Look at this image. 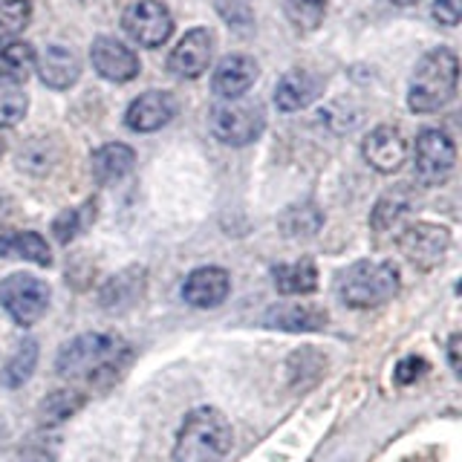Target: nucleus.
I'll use <instances>...</instances> for the list:
<instances>
[{
    "label": "nucleus",
    "mask_w": 462,
    "mask_h": 462,
    "mask_svg": "<svg viewBox=\"0 0 462 462\" xmlns=\"http://www.w3.org/2000/svg\"><path fill=\"white\" fill-rule=\"evenodd\" d=\"M459 61L448 47H437L419 58L408 87V107L419 116L448 107L457 96Z\"/></svg>",
    "instance_id": "obj_1"
},
{
    "label": "nucleus",
    "mask_w": 462,
    "mask_h": 462,
    "mask_svg": "<svg viewBox=\"0 0 462 462\" xmlns=\"http://www.w3.org/2000/svg\"><path fill=\"white\" fill-rule=\"evenodd\" d=\"M235 442V430L226 413L217 408H197L185 416V422L173 442V462H223Z\"/></svg>",
    "instance_id": "obj_2"
},
{
    "label": "nucleus",
    "mask_w": 462,
    "mask_h": 462,
    "mask_svg": "<svg viewBox=\"0 0 462 462\" xmlns=\"http://www.w3.org/2000/svg\"><path fill=\"white\" fill-rule=\"evenodd\" d=\"M130 350L116 338L105 336V332H84L72 341L61 344V350L55 356V370L58 375L67 379H101V375L119 373V361Z\"/></svg>",
    "instance_id": "obj_3"
},
{
    "label": "nucleus",
    "mask_w": 462,
    "mask_h": 462,
    "mask_svg": "<svg viewBox=\"0 0 462 462\" xmlns=\"http://www.w3.org/2000/svg\"><path fill=\"white\" fill-rule=\"evenodd\" d=\"M402 274L387 260H356L338 274V295L353 310H375L399 295Z\"/></svg>",
    "instance_id": "obj_4"
},
{
    "label": "nucleus",
    "mask_w": 462,
    "mask_h": 462,
    "mask_svg": "<svg viewBox=\"0 0 462 462\" xmlns=\"http://www.w3.org/2000/svg\"><path fill=\"white\" fill-rule=\"evenodd\" d=\"M208 127L214 139H220L228 148H245V144H252L263 134L266 110L260 101H249V98L220 101L208 113Z\"/></svg>",
    "instance_id": "obj_5"
},
{
    "label": "nucleus",
    "mask_w": 462,
    "mask_h": 462,
    "mask_svg": "<svg viewBox=\"0 0 462 462\" xmlns=\"http://www.w3.org/2000/svg\"><path fill=\"white\" fill-rule=\"evenodd\" d=\"M0 307L14 324L32 327L50 307V286L29 272H14L0 281Z\"/></svg>",
    "instance_id": "obj_6"
},
{
    "label": "nucleus",
    "mask_w": 462,
    "mask_h": 462,
    "mask_svg": "<svg viewBox=\"0 0 462 462\" xmlns=\"http://www.w3.org/2000/svg\"><path fill=\"white\" fill-rule=\"evenodd\" d=\"M457 165V144L439 127H428L413 144V171L422 185H445Z\"/></svg>",
    "instance_id": "obj_7"
},
{
    "label": "nucleus",
    "mask_w": 462,
    "mask_h": 462,
    "mask_svg": "<svg viewBox=\"0 0 462 462\" xmlns=\"http://www.w3.org/2000/svg\"><path fill=\"white\" fill-rule=\"evenodd\" d=\"M122 29L139 47L156 50L173 35V14L162 0H136L125 9Z\"/></svg>",
    "instance_id": "obj_8"
},
{
    "label": "nucleus",
    "mask_w": 462,
    "mask_h": 462,
    "mask_svg": "<svg viewBox=\"0 0 462 462\" xmlns=\"http://www.w3.org/2000/svg\"><path fill=\"white\" fill-rule=\"evenodd\" d=\"M448 249H451V231L437 223H411L399 235V252L419 272L437 269Z\"/></svg>",
    "instance_id": "obj_9"
},
{
    "label": "nucleus",
    "mask_w": 462,
    "mask_h": 462,
    "mask_svg": "<svg viewBox=\"0 0 462 462\" xmlns=\"http://www.w3.org/2000/svg\"><path fill=\"white\" fill-rule=\"evenodd\" d=\"M90 61L93 69L98 72L101 79H107L113 84H127L139 76V55L122 43L119 38L113 35H98L93 38V47H90Z\"/></svg>",
    "instance_id": "obj_10"
},
{
    "label": "nucleus",
    "mask_w": 462,
    "mask_h": 462,
    "mask_svg": "<svg viewBox=\"0 0 462 462\" xmlns=\"http://www.w3.org/2000/svg\"><path fill=\"white\" fill-rule=\"evenodd\" d=\"M214 55V35L206 26H194L180 38V43L173 47L171 58H168V69L177 79H199L202 72L208 69Z\"/></svg>",
    "instance_id": "obj_11"
},
{
    "label": "nucleus",
    "mask_w": 462,
    "mask_h": 462,
    "mask_svg": "<svg viewBox=\"0 0 462 462\" xmlns=\"http://www.w3.org/2000/svg\"><path fill=\"white\" fill-rule=\"evenodd\" d=\"M361 156L365 162L379 173H396L404 159H408V139L393 125H379L361 142Z\"/></svg>",
    "instance_id": "obj_12"
},
{
    "label": "nucleus",
    "mask_w": 462,
    "mask_h": 462,
    "mask_svg": "<svg viewBox=\"0 0 462 462\" xmlns=\"http://www.w3.org/2000/svg\"><path fill=\"white\" fill-rule=\"evenodd\" d=\"M257 76H260V67L252 55L231 52L223 58L220 64H217L214 76H211V90L223 101H235V98H243L252 90Z\"/></svg>",
    "instance_id": "obj_13"
},
{
    "label": "nucleus",
    "mask_w": 462,
    "mask_h": 462,
    "mask_svg": "<svg viewBox=\"0 0 462 462\" xmlns=\"http://www.w3.org/2000/svg\"><path fill=\"white\" fill-rule=\"evenodd\" d=\"M173 116H177V98L168 90H148L130 101L125 113V125L134 134H153V130L165 127Z\"/></svg>",
    "instance_id": "obj_14"
},
{
    "label": "nucleus",
    "mask_w": 462,
    "mask_h": 462,
    "mask_svg": "<svg viewBox=\"0 0 462 462\" xmlns=\"http://www.w3.org/2000/svg\"><path fill=\"white\" fill-rule=\"evenodd\" d=\"M231 292V274L220 266L194 269L182 283V300L194 310H214Z\"/></svg>",
    "instance_id": "obj_15"
},
{
    "label": "nucleus",
    "mask_w": 462,
    "mask_h": 462,
    "mask_svg": "<svg viewBox=\"0 0 462 462\" xmlns=\"http://www.w3.org/2000/svg\"><path fill=\"white\" fill-rule=\"evenodd\" d=\"M144 289H148V269L127 266L98 289V307L107 312H125L142 300Z\"/></svg>",
    "instance_id": "obj_16"
},
{
    "label": "nucleus",
    "mask_w": 462,
    "mask_h": 462,
    "mask_svg": "<svg viewBox=\"0 0 462 462\" xmlns=\"http://www.w3.org/2000/svg\"><path fill=\"white\" fill-rule=\"evenodd\" d=\"M324 93V79L310 69H289L274 84V105L281 113H298L310 107L312 101Z\"/></svg>",
    "instance_id": "obj_17"
},
{
    "label": "nucleus",
    "mask_w": 462,
    "mask_h": 462,
    "mask_svg": "<svg viewBox=\"0 0 462 462\" xmlns=\"http://www.w3.org/2000/svg\"><path fill=\"white\" fill-rule=\"evenodd\" d=\"M35 72L50 90H69V87L81 79V61L69 47L50 43V47L35 58Z\"/></svg>",
    "instance_id": "obj_18"
},
{
    "label": "nucleus",
    "mask_w": 462,
    "mask_h": 462,
    "mask_svg": "<svg viewBox=\"0 0 462 462\" xmlns=\"http://www.w3.org/2000/svg\"><path fill=\"white\" fill-rule=\"evenodd\" d=\"M327 321L329 315L318 303H274L263 315V327L281 332H318Z\"/></svg>",
    "instance_id": "obj_19"
},
{
    "label": "nucleus",
    "mask_w": 462,
    "mask_h": 462,
    "mask_svg": "<svg viewBox=\"0 0 462 462\" xmlns=\"http://www.w3.org/2000/svg\"><path fill=\"white\" fill-rule=\"evenodd\" d=\"M136 165V151L125 142H107L93 151L90 156V173L98 185L122 182Z\"/></svg>",
    "instance_id": "obj_20"
},
{
    "label": "nucleus",
    "mask_w": 462,
    "mask_h": 462,
    "mask_svg": "<svg viewBox=\"0 0 462 462\" xmlns=\"http://www.w3.org/2000/svg\"><path fill=\"white\" fill-rule=\"evenodd\" d=\"M35 50L32 43L12 38L0 43V84L21 87L35 72Z\"/></svg>",
    "instance_id": "obj_21"
},
{
    "label": "nucleus",
    "mask_w": 462,
    "mask_h": 462,
    "mask_svg": "<svg viewBox=\"0 0 462 462\" xmlns=\"http://www.w3.org/2000/svg\"><path fill=\"white\" fill-rule=\"evenodd\" d=\"M413 206H416L413 188H411L408 182H399V185H393V188H387V191L379 197V202H375V208H373V214H370V226H373L375 231L393 228Z\"/></svg>",
    "instance_id": "obj_22"
},
{
    "label": "nucleus",
    "mask_w": 462,
    "mask_h": 462,
    "mask_svg": "<svg viewBox=\"0 0 462 462\" xmlns=\"http://www.w3.org/2000/svg\"><path fill=\"white\" fill-rule=\"evenodd\" d=\"M18 254L35 266H52V249L38 231H0V257Z\"/></svg>",
    "instance_id": "obj_23"
},
{
    "label": "nucleus",
    "mask_w": 462,
    "mask_h": 462,
    "mask_svg": "<svg viewBox=\"0 0 462 462\" xmlns=\"http://www.w3.org/2000/svg\"><path fill=\"white\" fill-rule=\"evenodd\" d=\"M272 281L281 295H310L318 289V269L310 257L295 260V263L272 266Z\"/></svg>",
    "instance_id": "obj_24"
},
{
    "label": "nucleus",
    "mask_w": 462,
    "mask_h": 462,
    "mask_svg": "<svg viewBox=\"0 0 462 462\" xmlns=\"http://www.w3.org/2000/svg\"><path fill=\"white\" fill-rule=\"evenodd\" d=\"M324 226V214L315 202H295L278 217V228L283 231V237L289 240H300V237H312L318 235Z\"/></svg>",
    "instance_id": "obj_25"
},
{
    "label": "nucleus",
    "mask_w": 462,
    "mask_h": 462,
    "mask_svg": "<svg viewBox=\"0 0 462 462\" xmlns=\"http://www.w3.org/2000/svg\"><path fill=\"white\" fill-rule=\"evenodd\" d=\"M84 402H87V396L81 393V390H72V387L55 390V393L43 396L41 408H38V422L43 428L61 425V422H67L69 416H76L84 408Z\"/></svg>",
    "instance_id": "obj_26"
},
{
    "label": "nucleus",
    "mask_w": 462,
    "mask_h": 462,
    "mask_svg": "<svg viewBox=\"0 0 462 462\" xmlns=\"http://www.w3.org/2000/svg\"><path fill=\"white\" fill-rule=\"evenodd\" d=\"M286 21L292 23L298 32H315L318 26L327 18V6L329 0H281Z\"/></svg>",
    "instance_id": "obj_27"
},
{
    "label": "nucleus",
    "mask_w": 462,
    "mask_h": 462,
    "mask_svg": "<svg viewBox=\"0 0 462 462\" xmlns=\"http://www.w3.org/2000/svg\"><path fill=\"white\" fill-rule=\"evenodd\" d=\"M35 365H38V341L23 338L18 344V350H14L12 361L6 365V373H4L6 387H21L29 375L35 373Z\"/></svg>",
    "instance_id": "obj_28"
},
{
    "label": "nucleus",
    "mask_w": 462,
    "mask_h": 462,
    "mask_svg": "<svg viewBox=\"0 0 462 462\" xmlns=\"http://www.w3.org/2000/svg\"><path fill=\"white\" fill-rule=\"evenodd\" d=\"M96 217V199H87L79 208H67L52 220V235L58 243H69Z\"/></svg>",
    "instance_id": "obj_29"
},
{
    "label": "nucleus",
    "mask_w": 462,
    "mask_h": 462,
    "mask_svg": "<svg viewBox=\"0 0 462 462\" xmlns=\"http://www.w3.org/2000/svg\"><path fill=\"white\" fill-rule=\"evenodd\" d=\"M32 21L29 0H0V38H14Z\"/></svg>",
    "instance_id": "obj_30"
},
{
    "label": "nucleus",
    "mask_w": 462,
    "mask_h": 462,
    "mask_svg": "<svg viewBox=\"0 0 462 462\" xmlns=\"http://www.w3.org/2000/svg\"><path fill=\"white\" fill-rule=\"evenodd\" d=\"M29 110V96L21 87L0 84V127H14L23 122Z\"/></svg>",
    "instance_id": "obj_31"
},
{
    "label": "nucleus",
    "mask_w": 462,
    "mask_h": 462,
    "mask_svg": "<svg viewBox=\"0 0 462 462\" xmlns=\"http://www.w3.org/2000/svg\"><path fill=\"white\" fill-rule=\"evenodd\" d=\"M58 437H52L50 430H41L38 437H32L26 445H23V451H21V457L26 459V462H52L55 459V454H58Z\"/></svg>",
    "instance_id": "obj_32"
},
{
    "label": "nucleus",
    "mask_w": 462,
    "mask_h": 462,
    "mask_svg": "<svg viewBox=\"0 0 462 462\" xmlns=\"http://www.w3.org/2000/svg\"><path fill=\"white\" fill-rule=\"evenodd\" d=\"M428 370V361L425 358H419V356H408V358H402L399 365H396V382L399 384H413L419 375H422Z\"/></svg>",
    "instance_id": "obj_33"
},
{
    "label": "nucleus",
    "mask_w": 462,
    "mask_h": 462,
    "mask_svg": "<svg viewBox=\"0 0 462 462\" xmlns=\"http://www.w3.org/2000/svg\"><path fill=\"white\" fill-rule=\"evenodd\" d=\"M433 21L442 26H457L459 23V0H433Z\"/></svg>",
    "instance_id": "obj_34"
},
{
    "label": "nucleus",
    "mask_w": 462,
    "mask_h": 462,
    "mask_svg": "<svg viewBox=\"0 0 462 462\" xmlns=\"http://www.w3.org/2000/svg\"><path fill=\"white\" fill-rule=\"evenodd\" d=\"M459 353H462V336L454 332L451 341H448V361H451V370L459 375L462 373V361H459Z\"/></svg>",
    "instance_id": "obj_35"
},
{
    "label": "nucleus",
    "mask_w": 462,
    "mask_h": 462,
    "mask_svg": "<svg viewBox=\"0 0 462 462\" xmlns=\"http://www.w3.org/2000/svg\"><path fill=\"white\" fill-rule=\"evenodd\" d=\"M387 4H393V6H402V9H404V6H416L419 0H387Z\"/></svg>",
    "instance_id": "obj_36"
},
{
    "label": "nucleus",
    "mask_w": 462,
    "mask_h": 462,
    "mask_svg": "<svg viewBox=\"0 0 462 462\" xmlns=\"http://www.w3.org/2000/svg\"><path fill=\"white\" fill-rule=\"evenodd\" d=\"M6 153V142H4V136H0V156Z\"/></svg>",
    "instance_id": "obj_37"
}]
</instances>
